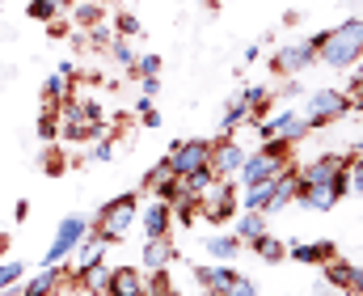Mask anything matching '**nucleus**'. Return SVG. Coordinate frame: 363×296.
Listing matches in <instances>:
<instances>
[{
    "label": "nucleus",
    "instance_id": "obj_1",
    "mask_svg": "<svg viewBox=\"0 0 363 296\" xmlns=\"http://www.w3.org/2000/svg\"><path fill=\"white\" fill-rule=\"evenodd\" d=\"M313 47H317V64L325 68H355L363 60V17H347L321 34H313Z\"/></svg>",
    "mask_w": 363,
    "mask_h": 296
},
{
    "label": "nucleus",
    "instance_id": "obj_2",
    "mask_svg": "<svg viewBox=\"0 0 363 296\" xmlns=\"http://www.w3.org/2000/svg\"><path fill=\"white\" fill-rule=\"evenodd\" d=\"M135 216H140V191H123V195L106 199V203L97 207L93 229H101V233H106V241L114 246V241H123V237L131 233Z\"/></svg>",
    "mask_w": 363,
    "mask_h": 296
},
{
    "label": "nucleus",
    "instance_id": "obj_3",
    "mask_svg": "<svg viewBox=\"0 0 363 296\" xmlns=\"http://www.w3.org/2000/svg\"><path fill=\"white\" fill-rule=\"evenodd\" d=\"M351 110H355V106L347 98V89H313L308 102H304V119H308L313 131H321V127H330V123H342Z\"/></svg>",
    "mask_w": 363,
    "mask_h": 296
},
{
    "label": "nucleus",
    "instance_id": "obj_4",
    "mask_svg": "<svg viewBox=\"0 0 363 296\" xmlns=\"http://www.w3.org/2000/svg\"><path fill=\"white\" fill-rule=\"evenodd\" d=\"M89 216H81V212H72V216H64L60 220V229H55V241H51V250H47V258H43V267H60V263H72V254H77V246H81V237L89 233Z\"/></svg>",
    "mask_w": 363,
    "mask_h": 296
},
{
    "label": "nucleus",
    "instance_id": "obj_5",
    "mask_svg": "<svg viewBox=\"0 0 363 296\" xmlns=\"http://www.w3.org/2000/svg\"><path fill=\"white\" fill-rule=\"evenodd\" d=\"M237 212H241V199H237L233 178H216L211 191L199 195V216H203L207 224H224V220H233Z\"/></svg>",
    "mask_w": 363,
    "mask_h": 296
},
{
    "label": "nucleus",
    "instance_id": "obj_6",
    "mask_svg": "<svg viewBox=\"0 0 363 296\" xmlns=\"http://www.w3.org/2000/svg\"><path fill=\"white\" fill-rule=\"evenodd\" d=\"M165 165H169L178 178H190L194 170H207V165H211V140H199V136H194V140H174Z\"/></svg>",
    "mask_w": 363,
    "mask_h": 296
},
{
    "label": "nucleus",
    "instance_id": "obj_7",
    "mask_svg": "<svg viewBox=\"0 0 363 296\" xmlns=\"http://www.w3.org/2000/svg\"><path fill=\"white\" fill-rule=\"evenodd\" d=\"M254 127H258L262 140H287V144H296V140H304V136L313 131L308 119H304L300 110H274V114H267V119H258Z\"/></svg>",
    "mask_w": 363,
    "mask_h": 296
},
{
    "label": "nucleus",
    "instance_id": "obj_8",
    "mask_svg": "<svg viewBox=\"0 0 363 296\" xmlns=\"http://www.w3.org/2000/svg\"><path fill=\"white\" fill-rule=\"evenodd\" d=\"M64 288H72V267L60 263V267H38V275H26L13 296H60Z\"/></svg>",
    "mask_w": 363,
    "mask_h": 296
},
{
    "label": "nucleus",
    "instance_id": "obj_9",
    "mask_svg": "<svg viewBox=\"0 0 363 296\" xmlns=\"http://www.w3.org/2000/svg\"><path fill=\"white\" fill-rule=\"evenodd\" d=\"M313 64H317V47H313V38L291 43V47H283V51H274L271 55V72L274 77H300V72L313 68Z\"/></svg>",
    "mask_w": 363,
    "mask_h": 296
},
{
    "label": "nucleus",
    "instance_id": "obj_10",
    "mask_svg": "<svg viewBox=\"0 0 363 296\" xmlns=\"http://www.w3.org/2000/svg\"><path fill=\"white\" fill-rule=\"evenodd\" d=\"M241 161H245V148H241L237 136H220V140H211V174H216V178H237Z\"/></svg>",
    "mask_w": 363,
    "mask_h": 296
},
{
    "label": "nucleus",
    "instance_id": "obj_11",
    "mask_svg": "<svg viewBox=\"0 0 363 296\" xmlns=\"http://www.w3.org/2000/svg\"><path fill=\"white\" fill-rule=\"evenodd\" d=\"M144 191H152V199H161V203H169V207H174V203L186 195V182H182L178 174H174V170L161 161L157 170H148V178H144Z\"/></svg>",
    "mask_w": 363,
    "mask_h": 296
},
{
    "label": "nucleus",
    "instance_id": "obj_12",
    "mask_svg": "<svg viewBox=\"0 0 363 296\" xmlns=\"http://www.w3.org/2000/svg\"><path fill=\"white\" fill-rule=\"evenodd\" d=\"M135 220L144 224V237H169L174 233V207L161 203V199H148Z\"/></svg>",
    "mask_w": 363,
    "mask_h": 296
},
{
    "label": "nucleus",
    "instance_id": "obj_13",
    "mask_svg": "<svg viewBox=\"0 0 363 296\" xmlns=\"http://www.w3.org/2000/svg\"><path fill=\"white\" fill-rule=\"evenodd\" d=\"M106 280H110L106 254H101V258H93V263L72 267V288H81V292H89V296H101V292H106Z\"/></svg>",
    "mask_w": 363,
    "mask_h": 296
},
{
    "label": "nucleus",
    "instance_id": "obj_14",
    "mask_svg": "<svg viewBox=\"0 0 363 296\" xmlns=\"http://www.w3.org/2000/svg\"><path fill=\"white\" fill-rule=\"evenodd\" d=\"M334 254H338L334 241H291V246H287V258L300 263V267H325Z\"/></svg>",
    "mask_w": 363,
    "mask_h": 296
},
{
    "label": "nucleus",
    "instance_id": "obj_15",
    "mask_svg": "<svg viewBox=\"0 0 363 296\" xmlns=\"http://www.w3.org/2000/svg\"><path fill=\"white\" fill-rule=\"evenodd\" d=\"M182 254H178V246H174V237H148L144 241V271H165Z\"/></svg>",
    "mask_w": 363,
    "mask_h": 296
},
{
    "label": "nucleus",
    "instance_id": "obj_16",
    "mask_svg": "<svg viewBox=\"0 0 363 296\" xmlns=\"http://www.w3.org/2000/svg\"><path fill=\"white\" fill-rule=\"evenodd\" d=\"M144 292V271L140 267H110L106 296H140Z\"/></svg>",
    "mask_w": 363,
    "mask_h": 296
},
{
    "label": "nucleus",
    "instance_id": "obj_17",
    "mask_svg": "<svg viewBox=\"0 0 363 296\" xmlns=\"http://www.w3.org/2000/svg\"><path fill=\"white\" fill-rule=\"evenodd\" d=\"M194 280L203 284V292H224L237 280V267L233 263H207V267H194Z\"/></svg>",
    "mask_w": 363,
    "mask_h": 296
},
{
    "label": "nucleus",
    "instance_id": "obj_18",
    "mask_svg": "<svg viewBox=\"0 0 363 296\" xmlns=\"http://www.w3.org/2000/svg\"><path fill=\"white\" fill-rule=\"evenodd\" d=\"M267 220H271V216H267V212H250V207H241V212H237V216H233V233H237V237H241V246H250V241H254V237H262V233H267V229H271V224H267Z\"/></svg>",
    "mask_w": 363,
    "mask_h": 296
},
{
    "label": "nucleus",
    "instance_id": "obj_19",
    "mask_svg": "<svg viewBox=\"0 0 363 296\" xmlns=\"http://www.w3.org/2000/svg\"><path fill=\"white\" fill-rule=\"evenodd\" d=\"M237 98L245 102V110H250V119H254V123H258V119H267V114L274 110V94L267 89V85H245Z\"/></svg>",
    "mask_w": 363,
    "mask_h": 296
},
{
    "label": "nucleus",
    "instance_id": "obj_20",
    "mask_svg": "<svg viewBox=\"0 0 363 296\" xmlns=\"http://www.w3.org/2000/svg\"><path fill=\"white\" fill-rule=\"evenodd\" d=\"M203 250H207V258H216V263H233V258L241 254V237H237V233H211V237L203 241Z\"/></svg>",
    "mask_w": 363,
    "mask_h": 296
},
{
    "label": "nucleus",
    "instance_id": "obj_21",
    "mask_svg": "<svg viewBox=\"0 0 363 296\" xmlns=\"http://www.w3.org/2000/svg\"><path fill=\"white\" fill-rule=\"evenodd\" d=\"M321 271H325V284H330L334 292H342V296L351 292V280H355V263H347L342 254H334V258H330Z\"/></svg>",
    "mask_w": 363,
    "mask_h": 296
},
{
    "label": "nucleus",
    "instance_id": "obj_22",
    "mask_svg": "<svg viewBox=\"0 0 363 296\" xmlns=\"http://www.w3.org/2000/svg\"><path fill=\"white\" fill-rule=\"evenodd\" d=\"M250 250H254V254H258L262 263H271V267L287 258V241H279V237H274L271 229H267L262 237H254V241H250Z\"/></svg>",
    "mask_w": 363,
    "mask_h": 296
},
{
    "label": "nucleus",
    "instance_id": "obj_23",
    "mask_svg": "<svg viewBox=\"0 0 363 296\" xmlns=\"http://www.w3.org/2000/svg\"><path fill=\"white\" fill-rule=\"evenodd\" d=\"M68 9H72V21H77L81 30H89V26H97V21H106V0H72Z\"/></svg>",
    "mask_w": 363,
    "mask_h": 296
},
{
    "label": "nucleus",
    "instance_id": "obj_24",
    "mask_svg": "<svg viewBox=\"0 0 363 296\" xmlns=\"http://www.w3.org/2000/svg\"><path fill=\"white\" fill-rule=\"evenodd\" d=\"M72 89H77V81H68L64 72H51V77L43 81V106H60Z\"/></svg>",
    "mask_w": 363,
    "mask_h": 296
},
{
    "label": "nucleus",
    "instance_id": "obj_25",
    "mask_svg": "<svg viewBox=\"0 0 363 296\" xmlns=\"http://www.w3.org/2000/svg\"><path fill=\"white\" fill-rule=\"evenodd\" d=\"M68 165H72V161L64 157V148H60V144H47V148H43V157H38V170H43L47 178H64V174H68Z\"/></svg>",
    "mask_w": 363,
    "mask_h": 296
},
{
    "label": "nucleus",
    "instance_id": "obj_26",
    "mask_svg": "<svg viewBox=\"0 0 363 296\" xmlns=\"http://www.w3.org/2000/svg\"><path fill=\"white\" fill-rule=\"evenodd\" d=\"M245 123H254V119H250V110H245V102L233 98L228 106H224V114H220V127H224V136H237Z\"/></svg>",
    "mask_w": 363,
    "mask_h": 296
},
{
    "label": "nucleus",
    "instance_id": "obj_27",
    "mask_svg": "<svg viewBox=\"0 0 363 296\" xmlns=\"http://www.w3.org/2000/svg\"><path fill=\"white\" fill-rule=\"evenodd\" d=\"M34 131H38V140H43V144H55V140H60V106H43V110H38Z\"/></svg>",
    "mask_w": 363,
    "mask_h": 296
},
{
    "label": "nucleus",
    "instance_id": "obj_28",
    "mask_svg": "<svg viewBox=\"0 0 363 296\" xmlns=\"http://www.w3.org/2000/svg\"><path fill=\"white\" fill-rule=\"evenodd\" d=\"M26 280V263L21 258H9V263H0V296H13V288Z\"/></svg>",
    "mask_w": 363,
    "mask_h": 296
},
{
    "label": "nucleus",
    "instance_id": "obj_29",
    "mask_svg": "<svg viewBox=\"0 0 363 296\" xmlns=\"http://www.w3.org/2000/svg\"><path fill=\"white\" fill-rule=\"evenodd\" d=\"M106 51H110V60H114L118 68H127V72H131V68H135V60H140V55H135V47H131V38H123V34H114V43H110Z\"/></svg>",
    "mask_w": 363,
    "mask_h": 296
},
{
    "label": "nucleus",
    "instance_id": "obj_30",
    "mask_svg": "<svg viewBox=\"0 0 363 296\" xmlns=\"http://www.w3.org/2000/svg\"><path fill=\"white\" fill-rule=\"evenodd\" d=\"M64 9L55 4V0H26V17L30 21H55Z\"/></svg>",
    "mask_w": 363,
    "mask_h": 296
},
{
    "label": "nucleus",
    "instance_id": "obj_31",
    "mask_svg": "<svg viewBox=\"0 0 363 296\" xmlns=\"http://www.w3.org/2000/svg\"><path fill=\"white\" fill-rule=\"evenodd\" d=\"M114 34L135 38V34H140V17H135V13H127V9H123V13H114Z\"/></svg>",
    "mask_w": 363,
    "mask_h": 296
},
{
    "label": "nucleus",
    "instance_id": "obj_32",
    "mask_svg": "<svg viewBox=\"0 0 363 296\" xmlns=\"http://www.w3.org/2000/svg\"><path fill=\"white\" fill-rule=\"evenodd\" d=\"M347 98H351V106H355V110H363V64H355V68H351V81H347Z\"/></svg>",
    "mask_w": 363,
    "mask_h": 296
},
{
    "label": "nucleus",
    "instance_id": "obj_33",
    "mask_svg": "<svg viewBox=\"0 0 363 296\" xmlns=\"http://www.w3.org/2000/svg\"><path fill=\"white\" fill-rule=\"evenodd\" d=\"M89 43L97 47V51H106V47L114 43V26H110V21H97V26H89Z\"/></svg>",
    "mask_w": 363,
    "mask_h": 296
},
{
    "label": "nucleus",
    "instance_id": "obj_34",
    "mask_svg": "<svg viewBox=\"0 0 363 296\" xmlns=\"http://www.w3.org/2000/svg\"><path fill=\"white\" fill-rule=\"evenodd\" d=\"M135 114H140V123H144V127H161V110L152 106V98L135 102Z\"/></svg>",
    "mask_w": 363,
    "mask_h": 296
},
{
    "label": "nucleus",
    "instance_id": "obj_35",
    "mask_svg": "<svg viewBox=\"0 0 363 296\" xmlns=\"http://www.w3.org/2000/svg\"><path fill=\"white\" fill-rule=\"evenodd\" d=\"M220 296H258V284H254L250 275H241V271H237V280H233Z\"/></svg>",
    "mask_w": 363,
    "mask_h": 296
},
{
    "label": "nucleus",
    "instance_id": "obj_36",
    "mask_svg": "<svg viewBox=\"0 0 363 296\" xmlns=\"http://www.w3.org/2000/svg\"><path fill=\"white\" fill-rule=\"evenodd\" d=\"M131 72H135V77H161V55H152V51H148V55H140Z\"/></svg>",
    "mask_w": 363,
    "mask_h": 296
},
{
    "label": "nucleus",
    "instance_id": "obj_37",
    "mask_svg": "<svg viewBox=\"0 0 363 296\" xmlns=\"http://www.w3.org/2000/svg\"><path fill=\"white\" fill-rule=\"evenodd\" d=\"M89 161H97V165H106V161H114V140L110 136H101V140H93V153Z\"/></svg>",
    "mask_w": 363,
    "mask_h": 296
},
{
    "label": "nucleus",
    "instance_id": "obj_38",
    "mask_svg": "<svg viewBox=\"0 0 363 296\" xmlns=\"http://www.w3.org/2000/svg\"><path fill=\"white\" fill-rule=\"evenodd\" d=\"M347 182H351V195L363 199V157H351V174H347Z\"/></svg>",
    "mask_w": 363,
    "mask_h": 296
},
{
    "label": "nucleus",
    "instance_id": "obj_39",
    "mask_svg": "<svg viewBox=\"0 0 363 296\" xmlns=\"http://www.w3.org/2000/svg\"><path fill=\"white\" fill-rule=\"evenodd\" d=\"M135 81H140V98L157 102V94H161V77H135Z\"/></svg>",
    "mask_w": 363,
    "mask_h": 296
},
{
    "label": "nucleus",
    "instance_id": "obj_40",
    "mask_svg": "<svg viewBox=\"0 0 363 296\" xmlns=\"http://www.w3.org/2000/svg\"><path fill=\"white\" fill-rule=\"evenodd\" d=\"M47 34H51L55 43H60V38H68V21H60V17H55V21H47Z\"/></svg>",
    "mask_w": 363,
    "mask_h": 296
},
{
    "label": "nucleus",
    "instance_id": "obj_41",
    "mask_svg": "<svg viewBox=\"0 0 363 296\" xmlns=\"http://www.w3.org/2000/svg\"><path fill=\"white\" fill-rule=\"evenodd\" d=\"M254 60H262V43H250V47L241 51V64H254Z\"/></svg>",
    "mask_w": 363,
    "mask_h": 296
},
{
    "label": "nucleus",
    "instance_id": "obj_42",
    "mask_svg": "<svg viewBox=\"0 0 363 296\" xmlns=\"http://www.w3.org/2000/svg\"><path fill=\"white\" fill-rule=\"evenodd\" d=\"M351 296H363V267H355V280H351Z\"/></svg>",
    "mask_w": 363,
    "mask_h": 296
},
{
    "label": "nucleus",
    "instance_id": "obj_43",
    "mask_svg": "<svg viewBox=\"0 0 363 296\" xmlns=\"http://www.w3.org/2000/svg\"><path fill=\"white\" fill-rule=\"evenodd\" d=\"M13 216H17V220H26V216H30V199H21V203L13 207Z\"/></svg>",
    "mask_w": 363,
    "mask_h": 296
},
{
    "label": "nucleus",
    "instance_id": "obj_44",
    "mask_svg": "<svg viewBox=\"0 0 363 296\" xmlns=\"http://www.w3.org/2000/svg\"><path fill=\"white\" fill-rule=\"evenodd\" d=\"M355 157H363V140H355Z\"/></svg>",
    "mask_w": 363,
    "mask_h": 296
},
{
    "label": "nucleus",
    "instance_id": "obj_45",
    "mask_svg": "<svg viewBox=\"0 0 363 296\" xmlns=\"http://www.w3.org/2000/svg\"><path fill=\"white\" fill-rule=\"evenodd\" d=\"M55 4H60V9H68V4H72V0H55Z\"/></svg>",
    "mask_w": 363,
    "mask_h": 296
},
{
    "label": "nucleus",
    "instance_id": "obj_46",
    "mask_svg": "<svg viewBox=\"0 0 363 296\" xmlns=\"http://www.w3.org/2000/svg\"><path fill=\"white\" fill-rule=\"evenodd\" d=\"M321 296H342V292H321Z\"/></svg>",
    "mask_w": 363,
    "mask_h": 296
}]
</instances>
